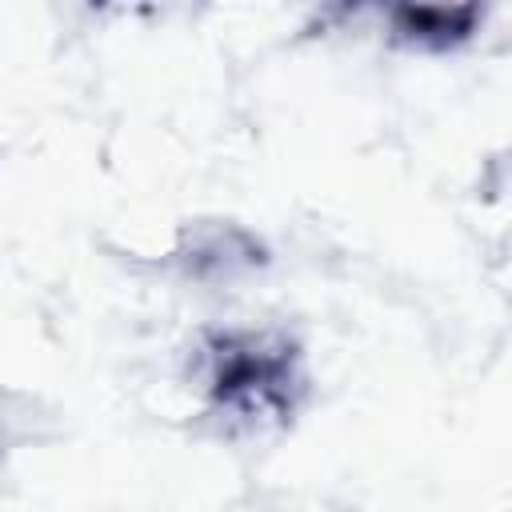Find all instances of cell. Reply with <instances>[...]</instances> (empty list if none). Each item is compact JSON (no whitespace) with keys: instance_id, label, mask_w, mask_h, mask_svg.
<instances>
[{"instance_id":"cell-1","label":"cell","mask_w":512,"mask_h":512,"mask_svg":"<svg viewBox=\"0 0 512 512\" xmlns=\"http://www.w3.org/2000/svg\"><path fill=\"white\" fill-rule=\"evenodd\" d=\"M192 372L208 416L228 432L284 428L308 396L304 348L280 328H208Z\"/></svg>"},{"instance_id":"cell-2","label":"cell","mask_w":512,"mask_h":512,"mask_svg":"<svg viewBox=\"0 0 512 512\" xmlns=\"http://www.w3.org/2000/svg\"><path fill=\"white\" fill-rule=\"evenodd\" d=\"M484 24L480 4H396L388 8V36L412 52H452Z\"/></svg>"},{"instance_id":"cell-3","label":"cell","mask_w":512,"mask_h":512,"mask_svg":"<svg viewBox=\"0 0 512 512\" xmlns=\"http://www.w3.org/2000/svg\"><path fill=\"white\" fill-rule=\"evenodd\" d=\"M264 264V248L256 236H248L236 224H212L192 232V256H188V272L200 280H228L236 272H248Z\"/></svg>"}]
</instances>
